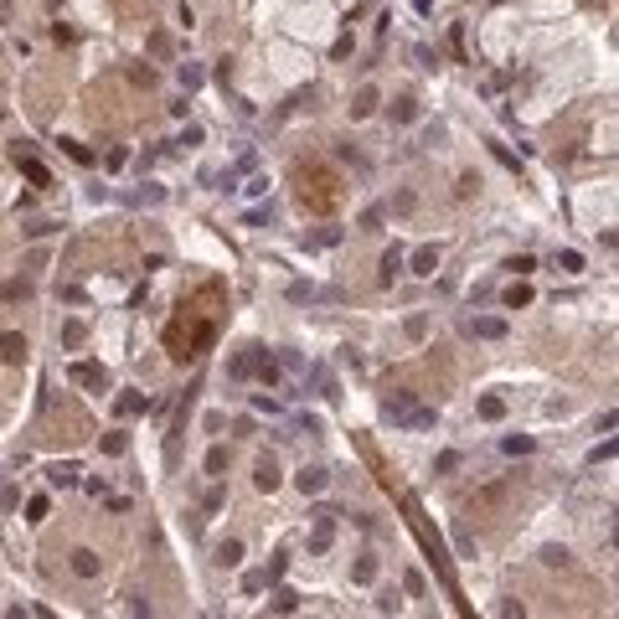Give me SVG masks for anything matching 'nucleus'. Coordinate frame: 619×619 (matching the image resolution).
<instances>
[{
    "label": "nucleus",
    "mask_w": 619,
    "mask_h": 619,
    "mask_svg": "<svg viewBox=\"0 0 619 619\" xmlns=\"http://www.w3.org/2000/svg\"><path fill=\"white\" fill-rule=\"evenodd\" d=\"M47 516V496H31V506H26V521H41Z\"/></svg>",
    "instance_id": "nucleus-32"
},
{
    "label": "nucleus",
    "mask_w": 619,
    "mask_h": 619,
    "mask_svg": "<svg viewBox=\"0 0 619 619\" xmlns=\"http://www.w3.org/2000/svg\"><path fill=\"white\" fill-rule=\"evenodd\" d=\"M135 202H145V207H160V202H165V191H160V186H145V191L135 196Z\"/></svg>",
    "instance_id": "nucleus-29"
},
{
    "label": "nucleus",
    "mask_w": 619,
    "mask_h": 619,
    "mask_svg": "<svg viewBox=\"0 0 619 619\" xmlns=\"http://www.w3.org/2000/svg\"><path fill=\"white\" fill-rule=\"evenodd\" d=\"M295 485H300L305 496H320L325 485H330V470H325V464H305V470L295 475Z\"/></svg>",
    "instance_id": "nucleus-2"
},
{
    "label": "nucleus",
    "mask_w": 619,
    "mask_h": 619,
    "mask_svg": "<svg viewBox=\"0 0 619 619\" xmlns=\"http://www.w3.org/2000/svg\"><path fill=\"white\" fill-rule=\"evenodd\" d=\"M269 609H274V614H295V609H300V593H295V588H279Z\"/></svg>",
    "instance_id": "nucleus-16"
},
{
    "label": "nucleus",
    "mask_w": 619,
    "mask_h": 619,
    "mask_svg": "<svg viewBox=\"0 0 619 619\" xmlns=\"http://www.w3.org/2000/svg\"><path fill=\"white\" fill-rule=\"evenodd\" d=\"M290 300H295V305H305V300H315V284H305V279H300V284H290Z\"/></svg>",
    "instance_id": "nucleus-27"
},
{
    "label": "nucleus",
    "mask_w": 619,
    "mask_h": 619,
    "mask_svg": "<svg viewBox=\"0 0 619 619\" xmlns=\"http://www.w3.org/2000/svg\"><path fill=\"white\" fill-rule=\"evenodd\" d=\"M470 330H475L480 341H501V336H506V320H496V315H485V320H475Z\"/></svg>",
    "instance_id": "nucleus-9"
},
{
    "label": "nucleus",
    "mask_w": 619,
    "mask_h": 619,
    "mask_svg": "<svg viewBox=\"0 0 619 619\" xmlns=\"http://www.w3.org/2000/svg\"><path fill=\"white\" fill-rule=\"evenodd\" d=\"M62 145H68V155H73V160H78V165H93V155H88V150H83L78 140H62Z\"/></svg>",
    "instance_id": "nucleus-33"
},
{
    "label": "nucleus",
    "mask_w": 619,
    "mask_h": 619,
    "mask_svg": "<svg viewBox=\"0 0 619 619\" xmlns=\"http://www.w3.org/2000/svg\"><path fill=\"white\" fill-rule=\"evenodd\" d=\"M73 573H78V578H98V552L78 547V552H73Z\"/></svg>",
    "instance_id": "nucleus-6"
},
{
    "label": "nucleus",
    "mask_w": 619,
    "mask_h": 619,
    "mask_svg": "<svg viewBox=\"0 0 619 619\" xmlns=\"http://www.w3.org/2000/svg\"><path fill=\"white\" fill-rule=\"evenodd\" d=\"M558 263H563V274H583V253H573V248H563Z\"/></svg>",
    "instance_id": "nucleus-22"
},
{
    "label": "nucleus",
    "mask_w": 619,
    "mask_h": 619,
    "mask_svg": "<svg viewBox=\"0 0 619 619\" xmlns=\"http://www.w3.org/2000/svg\"><path fill=\"white\" fill-rule=\"evenodd\" d=\"M506 269H511V274H532V269H537V258H532V253H516L511 263H506Z\"/></svg>",
    "instance_id": "nucleus-26"
},
{
    "label": "nucleus",
    "mask_w": 619,
    "mask_h": 619,
    "mask_svg": "<svg viewBox=\"0 0 619 619\" xmlns=\"http://www.w3.org/2000/svg\"><path fill=\"white\" fill-rule=\"evenodd\" d=\"M47 480L57 485V491H62V485H78V464H73V459H68V464H52Z\"/></svg>",
    "instance_id": "nucleus-13"
},
{
    "label": "nucleus",
    "mask_w": 619,
    "mask_h": 619,
    "mask_svg": "<svg viewBox=\"0 0 619 619\" xmlns=\"http://www.w3.org/2000/svg\"><path fill=\"white\" fill-rule=\"evenodd\" d=\"M362 227L377 232V227H382V207H367V212H362Z\"/></svg>",
    "instance_id": "nucleus-30"
},
{
    "label": "nucleus",
    "mask_w": 619,
    "mask_h": 619,
    "mask_svg": "<svg viewBox=\"0 0 619 619\" xmlns=\"http://www.w3.org/2000/svg\"><path fill=\"white\" fill-rule=\"evenodd\" d=\"M175 78H181V88H186V93H191V88H202V83H207V73L196 68V62H181V73H175Z\"/></svg>",
    "instance_id": "nucleus-17"
},
{
    "label": "nucleus",
    "mask_w": 619,
    "mask_h": 619,
    "mask_svg": "<svg viewBox=\"0 0 619 619\" xmlns=\"http://www.w3.org/2000/svg\"><path fill=\"white\" fill-rule=\"evenodd\" d=\"M253 485H258V491H274V485H279V470H274V459H258V470H253Z\"/></svg>",
    "instance_id": "nucleus-11"
},
{
    "label": "nucleus",
    "mask_w": 619,
    "mask_h": 619,
    "mask_svg": "<svg viewBox=\"0 0 619 619\" xmlns=\"http://www.w3.org/2000/svg\"><path fill=\"white\" fill-rule=\"evenodd\" d=\"M175 145H202V124H186V129H181V140H175Z\"/></svg>",
    "instance_id": "nucleus-34"
},
{
    "label": "nucleus",
    "mask_w": 619,
    "mask_h": 619,
    "mask_svg": "<svg viewBox=\"0 0 619 619\" xmlns=\"http://www.w3.org/2000/svg\"><path fill=\"white\" fill-rule=\"evenodd\" d=\"M11 155H16V165H21V175H26V181H31V186H52V170H47V165H41V160H36V155H31V150H21V145H16Z\"/></svg>",
    "instance_id": "nucleus-1"
},
{
    "label": "nucleus",
    "mask_w": 619,
    "mask_h": 619,
    "mask_svg": "<svg viewBox=\"0 0 619 619\" xmlns=\"http://www.w3.org/2000/svg\"><path fill=\"white\" fill-rule=\"evenodd\" d=\"M413 408V392H392L382 397V418H392V424H403V413Z\"/></svg>",
    "instance_id": "nucleus-4"
},
{
    "label": "nucleus",
    "mask_w": 619,
    "mask_h": 619,
    "mask_svg": "<svg viewBox=\"0 0 619 619\" xmlns=\"http://www.w3.org/2000/svg\"><path fill=\"white\" fill-rule=\"evenodd\" d=\"M392 119H403V124H413V119H418V103H413V98H397V108H392Z\"/></svg>",
    "instance_id": "nucleus-24"
},
{
    "label": "nucleus",
    "mask_w": 619,
    "mask_h": 619,
    "mask_svg": "<svg viewBox=\"0 0 619 619\" xmlns=\"http://www.w3.org/2000/svg\"><path fill=\"white\" fill-rule=\"evenodd\" d=\"M542 563H547V568H568V563H573V552H568L563 542H547V547H542Z\"/></svg>",
    "instance_id": "nucleus-12"
},
{
    "label": "nucleus",
    "mask_w": 619,
    "mask_h": 619,
    "mask_svg": "<svg viewBox=\"0 0 619 619\" xmlns=\"http://www.w3.org/2000/svg\"><path fill=\"white\" fill-rule=\"evenodd\" d=\"M480 418H491V424L506 418V403H501V397H480Z\"/></svg>",
    "instance_id": "nucleus-21"
},
{
    "label": "nucleus",
    "mask_w": 619,
    "mask_h": 619,
    "mask_svg": "<svg viewBox=\"0 0 619 619\" xmlns=\"http://www.w3.org/2000/svg\"><path fill=\"white\" fill-rule=\"evenodd\" d=\"M263 588H269V573H242V593H263Z\"/></svg>",
    "instance_id": "nucleus-19"
},
{
    "label": "nucleus",
    "mask_w": 619,
    "mask_h": 619,
    "mask_svg": "<svg viewBox=\"0 0 619 619\" xmlns=\"http://www.w3.org/2000/svg\"><path fill=\"white\" fill-rule=\"evenodd\" d=\"M47 232H57V222H31L26 227V237H47Z\"/></svg>",
    "instance_id": "nucleus-36"
},
{
    "label": "nucleus",
    "mask_w": 619,
    "mask_h": 619,
    "mask_svg": "<svg viewBox=\"0 0 619 619\" xmlns=\"http://www.w3.org/2000/svg\"><path fill=\"white\" fill-rule=\"evenodd\" d=\"M501 449H506V454H532V449H537V439H526V434H506V439H501Z\"/></svg>",
    "instance_id": "nucleus-15"
},
{
    "label": "nucleus",
    "mask_w": 619,
    "mask_h": 619,
    "mask_svg": "<svg viewBox=\"0 0 619 619\" xmlns=\"http://www.w3.org/2000/svg\"><path fill=\"white\" fill-rule=\"evenodd\" d=\"M217 568H237L242 563V542L237 537H227V542H217V558H212Z\"/></svg>",
    "instance_id": "nucleus-5"
},
{
    "label": "nucleus",
    "mask_w": 619,
    "mask_h": 619,
    "mask_svg": "<svg viewBox=\"0 0 619 619\" xmlns=\"http://www.w3.org/2000/svg\"><path fill=\"white\" fill-rule=\"evenodd\" d=\"M459 459H464L459 449H444V454L434 459V470H439V475H454V470H459Z\"/></svg>",
    "instance_id": "nucleus-18"
},
{
    "label": "nucleus",
    "mask_w": 619,
    "mask_h": 619,
    "mask_svg": "<svg viewBox=\"0 0 619 619\" xmlns=\"http://www.w3.org/2000/svg\"><path fill=\"white\" fill-rule=\"evenodd\" d=\"M506 305H511V310H516V305H532V290H526V284H516V290H506Z\"/></svg>",
    "instance_id": "nucleus-28"
},
{
    "label": "nucleus",
    "mask_w": 619,
    "mask_h": 619,
    "mask_svg": "<svg viewBox=\"0 0 619 619\" xmlns=\"http://www.w3.org/2000/svg\"><path fill=\"white\" fill-rule=\"evenodd\" d=\"M372 108H377V88H362V93H357V103H351V119H367Z\"/></svg>",
    "instance_id": "nucleus-14"
},
{
    "label": "nucleus",
    "mask_w": 619,
    "mask_h": 619,
    "mask_svg": "<svg viewBox=\"0 0 619 619\" xmlns=\"http://www.w3.org/2000/svg\"><path fill=\"white\" fill-rule=\"evenodd\" d=\"M397 274H403V248H387V253H382V274H377V279L392 284Z\"/></svg>",
    "instance_id": "nucleus-10"
},
{
    "label": "nucleus",
    "mask_w": 619,
    "mask_h": 619,
    "mask_svg": "<svg viewBox=\"0 0 619 619\" xmlns=\"http://www.w3.org/2000/svg\"><path fill=\"white\" fill-rule=\"evenodd\" d=\"M227 470V449L217 444V449H207V475H222Z\"/></svg>",
    "instance_id": "nucleus-20"
},
{
    "label": "nucleus",
    "mask_w": 619,
    "mask_h": 619,
    "mask_svg": "<svg viewBox=\"0 0 619 619\" xmlns=\"http://www.w3.org/2000/svg\"><path fill=\"white\" fill-rule=\"evenodd\" d=\"M284 568H290V558H274V563H269V583H279V578H284Z\"/></svg>",
    "instance_id": "nucleus-35"
},
{
    "label": "nucleus",
    "mask_w": 619,
    "mask_h": 619,
    "mask_svg": "<svg viewBox=\"0 0 619 619\" xmlns=\"http://www.w3.org/2000/svg\"><path fill=\"white\" fill-rule=\"evenodd\" d=\"M434 424H439V413H434V408H408L397 429H434Z\"/></svg>",
    "instance_id": "nucleus-7"
},
{
    "label": "nucleus",
    "mask_w": 619,
    "mask_h": 619,
    "mask_svg": "<svg viewBox=\"0 0 619 619\" xmlns=\"http://www.w3.org/2000/svg\"><path fill=\"white\" fill-rule=\"evenodd\" d=\"M0 480H6V470H0Z\"/></svg>",
    "instance_id": "nucleus-37"
},
{
    "label": "nucleus",
    "mask_w": 619,
    "mask_h": 619,
    "mask_svg": "<svg viewBox=\"0 0 619 619\" xmlns=\"http://www.w3.org/2000/svg\"><path fill=\"white\" fill-rule=\"evenodd\" d=\"M140 408H145L140 392H124V397H119V413H140Z\"/></svg>",
    "instance_id": "nucleus-31"
},
{
    "label": "nucleus",
    "mask_w": 619,
    "mask_h": 619,
    "mask_svg": "<svg viewBox=\"0 0 619 619\" xmlns=\"http://www.w3.org/2000/svg\"><path fill=\"white\" fill-rule=\"evenodd\" d=\"M434 269H439V248H418L413 253V274L418 279H434Z\"/></svg>",
    "instance_id": "nucleus-8"
},
{
    "label": "nucleus",
    "mask_w": 619,
    "mask_h": 619,
    "mask_svg": "<svg viewBox=\"0 0 619 619\" xmlns=\"http://www.w3.org/2000/svg\"><path fill=\"white\" fill-rule=\"evenodd\" d=\"M351 578H357V583H372V578H377V563H372V558H362L357 568H351Z\"/></svg>",
    "instance_id": "nucleus-23"
},
{
    "label": "nucleus",
    "mask_w": 619,
    "mask_h": 619,
    "mask_svg": "<svg viewBox=\"0 0 619 619\" xmlns=\"http://www.w3.org/2000/svg\"><path fill=\"white\" fill-rule=\"evenodd\" d=\"M305 242H320V248H336V242H341V232H336V227H320V232H310Z\"/></svg>",
    "instance_id": "nucleus-25"
},
{
    "label": "nucleus",
    "mask_w": 619,
    "mask_h": 619,
    "mask_svg": "<svg viewBox=\"0 0 619 619\" xmlns=\"http://www.w3.org/2000/svg\"><path fill=\"white\" fill-rule=\"evenodd\" d=\"M0 362H11V367L26 362V341H21L16 330H6V336H0Z\"/></svg>",
    "instance_id": "nucleus-3"
}]
</instances>
